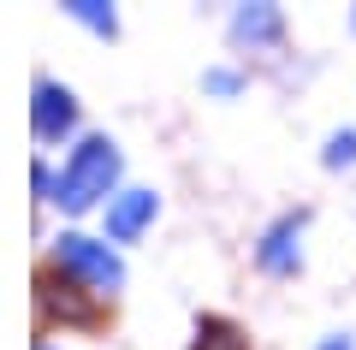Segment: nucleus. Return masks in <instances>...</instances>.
I'll return each instance as SVG.
<instances>
[{"label":"nucleus","mask_w":356,"mask_h":350,"mask_svg":"<svg viewBox=\"0 0 356 350\" xmlns=\"http://www.w3.org/2000/svg\"><path fill=\"white\" fill-rule=\"evenodd\" d=\"M113 178H119V149L107 137H89V143H77L72 166H65V178H60V202L77 214V208H89L95 196H107Z\"/></svg>","instance_id":"1"},{"label":"nucleus","mask_w":356,"mask_h":350,"mask_svg":"<svg viewBox=\"0 0 356 350\" xmlns=\"http://www.w3.org/2000/svg\"><path fill=\"white\" fill-rule=\"evenodd\" d=\"M60 262L72 267V273H83L95 291H107V285H119V279H125V267H119L102 244H89V238H60Z\"/></svg>","instance_id":"2"},{"label":"nucleus","mask_w":356,"mask_h":350,"mask_svg":"<svg viewBox=\"0 0 356 350\" xmlns=\"http://www.w3.org/2000/svg\"><path fill=\"white\" fill-rule=\"evenodd\" d=\"M149 220H154V190H125V196L107 208V238H113V244H131Z\"/></svg>","instance_id":"3"},{"label":"nucleus","mask_w":356,"mask_h":350,"mask_svg":"<svg viewBox=\"0 0 356 350\" xmlns=\"http://www.w3.org/2000/svg\"><path fill=\"white\" fill-rule=\"evenodd\" d=\"M72 119H77L72 95H65V89H54V83H36V137H42V143L65 137V131H72Z\"/></svg>","instance_id":"4"},{"label":"nucleus","mask_w":356,"mask_h":350,"mask_svg":"<svg viewBox=\"0 0 356 350\" xmlns=\"http://www.w3.org/2000/svg\"><path fill=\"white\" fill-rule=\"evenodd\" d=\"M191 350H250V338L238 333L232 321H220V315H208L202 326H196V344Z\"/></svg>","instance_id":"5"},{"label":"nucleus","mask_w":356,"mask_h":350,"mask_svg":"<svg viewBox=\"0 0 356 350\" xmlns=\"http://www.w3.org/2000/svg\"><path fill=\"white\" fill-rule=\"evenodd\" d=\"M297 232H303V220H285L280 232H273V238H267L261 262H267V267H291V238H297Z\"/></svg>","instance_id":"6"},{"label":"nucleus","mask_w":356,"mask_h":350,"mask_svg":"<svg viewBox=\"0 0 356 350\" xmlns=\"http://www.w3.org/2000/svg\"><path fill=\"white\" fill-rule=\"evenodd\" d=\"M273 30H280L273 13H238V36H273Z\"/></svg>","instance_id":"7"},{"label":"nucleus","mask_w":356,"mask_h":350,"mask_svg":"<svg viewBox=\"0 0 356 350\" xmlns=\"http://www.w3.org/2000/svg\"><path fill=\"white\" fill-rule=\"evenodd\" d=\"M72 13L83 18V24H95V30H113V13H102V6H95V0H77Z\"/></svg>","instance_id":"8"},{"label":"nucleus","mask_w":356,"mask_h":350,"mask_svg":"<svg viewBox=\"0 0 356 350\" xmlns=\"http://www.w3.org/2000/svg\"><path fill=\"white\" fill-rule=\"evenodd\" d=\"M332 166H344V161H356V131H344V137H332V154H327Z\"/></svg>","instance_id":"9"},{"label":"nucleus","mask_w":356,"mask_h":350,"mask_svg":"<svg viewBox=\"0 0 356 350\" xmlns=\"http://www.w3.org/2000/svg\"><path fill=\"white\" fill-rule=\"evenodd\" d=\"M327 350H350V344H344V338H332V344H327Z\"/></svg>","instance_id":"10"},{"label":"nucleus","mask_w":356,"mask_h":350,"mask_svg":"<svg viewBox=\"0 0 356 350\" xmlns=\"http://www.w3.org/2000/svg\"><path fill=\"white\" fill-rule=\"evenodd\" d=\"M36 350H54V344H36Z\"/></svg>","instance_id":"11"}]
</instances>
